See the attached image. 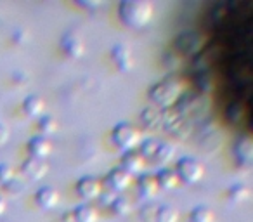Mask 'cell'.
Returning a JSON list of instances; mask_svg holds the SVG:
<instances>
[{"label":"cell","mask_w":253,"mask_h":222,"mask_svg":"<svg viewBox=\"0 0 253 222\" xmlns=\"http://www.w3.org/2000/svg\"><path fill=\"white\" fill-rule=\"evenodd\" d=\"M173 156V146L167 144V142H158V148L155 153V160L160 163H167L169 160H172Z\"/></svg>","instance_id":"cell-21"},{"label":"cell","mask_w":253,"mask_h":222,"mask_svg":"<svg viewBox=\"0 0 253 222\" xmlns=\"http://www.w3.org/2000/svg\"><path fill=\"white\" fill-rule=\"evenodd\" d=\"M175 174H177V179H182L191 184L201 179V176H203V167L194 158H182L177 163Z\"/></svg>","instance_id":"cell-4"},{"label":"cell","mask_w":253,"mask_h":222,"mask_svg":"<svg viewBox=\"0 0 253 222\" xmlns=\"http://www.w3.org/2000/svg\"><path fill=\"white\" fill-rule=\"evenodd\" d=\"M12 176H14V172H12V169L9 165H0V182L5 184L9 182V180L12 179Z\"/></svg>","instance_id":"cell-28"},{"label":"cell","mask_w":253,"mask_h":222,"mask_svg":"<svg viewBox=\"0 0 253 222\" xmlns=\"http://www.w3.org/2000/svg\"><path fill=\"white\" fill-rule=\"evenodd\" d=\"M75 221L77 222H95L97 221V212L95 208L88 207V205H82L75 210Z\"/></svg>","instance_id":"cell-17"},{"label":"cell","mask_w":253,"mask_h":222,"mask_svg":"<svg viewBox=\"0 0 253 222\" xmlns=\"http://www.w3.org/2000/svg\"><path fill=\"white\" fill-rule=\"evenodd\" d=\"M141 120L148 129H156L162 125V113L156 108H146L141 113Z\"/></svg>","instance_id":"cell-14"},{"label":"cell","mask_w":253,"mask_h":222,"mask_svg":"<svg viewBox=\"0 0 253 222\" xmlns=\"http://www.w3.org/2000/svg\"><path fill=\"white\" fill-rule=\"evenodd\" d=\"M180 95V84L177 78H165V80L155 84L149 89V97L155 104L162 106V108H169L170 104L179 99Z\"/></svg>","instance_id":"cell-2"},{"label":"cell","mask_w":253,"mask_h":222,"mask_svg":"<svg viewBox=\"0 0 253 222\" xmlns=\"http://www.w3.org/2000/svg\"><path fill=\"white\" fill-rule=\"evenodd\" d=\"M111 208L115 214H126L128 212V201L125 200V198H115L111 203Z\"/></svg>","instance_id":"cell-26"},{"label":"cell","mask_w":253,"mask_h":222,"mask_svg":"<svg viewBox=\"0 0 253 222\" xmlns=\"http://www.w3.org/2000/svg\"><path fill=\"white\" fill-rule=\"evenodd\" d=\"M156 207H153V205H146L144 208L141 210V217L144 219L146 222H153L156 219Z\"/></svg>","instance_id":"cell-27"},{"label":"cell","mask_w":253,"mask_h":222,"mask_svg":"<svg viewBox=\"0 0 253 222\" xmlns=\"http://www.w3.org/2000/svg\"><path fill=\"white\" fill-rule=\"evenodd\" d=\"M177 174L175 170H170V169H163L160 170L158 177H156V182L160 184V186L163 187H173L177 184Z\"/></svg>","instance_id":"cell-20"},{"label":"cell","mask_w":253,"mask_h":222,"mask_svg":"<svg viewBox=\"0 0 253 222\" xmlns=\"http://www.w3.org/2000/svg\"><path fill=\"white\" fill-rule=\"evenodd\" d=\"M7 137H9L7 127H4V125H0V146H2L5 141H7Z\"/></svg>","instance_id":"cell-29"},{"label":"cell","mask_w":253,"mask_h":222,"mask_svg":"<svg viewBox=\"0 0 253 222\" xmlns=\"http://www.w3.org/2000/svg\"><path fill=\"white\" fill-rule=\"evenodd\" d=\"M99 191H101V184L95 177H84L77 184V193L82 198H95Z\"/></svg>","instance_id":"cell-7"},{"label":"cell","mask_w":253,"mask_h":222,"mask_svg":"<svg viewBox=\"0 0 253 222\" xmlns=\"http://www.w3.org/2000/svg\"><path fill=\"white\" fill-rule=\"evenodd\" d=\"M177 212L175 208L172 207H162L158 208V212H156V222H177Z\"/></svg>","instance_id":"cell-22"},{"label":"cell","mask_w":253,"mask_h":222,"mask_svg":"<svg viewBox=\"0 0 253 222\" xmlns=\"http://www.w3.org/2000/svg\"><path fill=\"white\" fill-rule=\"evenodd\" d=\"M37 203L42 208H54L59 203V193L56 191V187L45 186L42 189H39L37 193Z\"/></svg>","instance_id":"cell-8"},{"label":"cell","mask_w":253,"mask_h":222,"mask_svg":"<svg viewBox=\"0 0 253 222\" xmlns=\"http://www.w3.org/2000/svg\"><path fill=\"white\" fill-rule=\"evenodd\" d=\"M106 184H108L111 189L122 191L130 184V174L126 172L125 169H122V167H120V169H113L111 172L106 176Z\"/></svg>","instance_id":"cell-6"},{"label":"cell","mask_w":253,"mask_h":222,"mask_svg":"<svg viewBox=\"0 0 253 222\" xmlns=\"http://www.w3.org/2000/svg\"><path fill=\"white\" fill-rule=\"evenodd\" d=\"M156 148H158V142H156L155 139H148V141H144L141 146V156L142 158H155Z\"/></svg>","instance_id":"cell-24"},{"label":"cell","mask_w":253,"mask_h":222,"mask_svg":"<svg viewBox=\"0 0 253 222\" xmlns=\"http://www.w3.org/2000/svg\"><path fill=\"white\" fill-rule=\"evenodd\" d=\"M201 45V40L198 37V33L194 32H184L180 33L175 39V49L179 50V54H186V56H191V54H196L198 49Z\"/></svg>","instance_id":"cell-5"},{"label":"cell","mask_w":253,"mask_h":222,"mask_svg":"<svg viewBox=\"0 0 253 222\" xmlns=\"http://www.w3.org/2000/svg\"><path fill=\"white\" fill-rule=\"evenodd\" d=\"M113 61L120 70H128L132 66V56H130V49H126L125 45H116L113 49Z\"/></svg>","instance_id":"cell-13"},{"label":"cell","mask_w":253,"mask_h":222,"mask_svg":"<svg viewBox=\"0 0 253 222\" xmlns=\"http://www.w3.org/2000/svg\"><path fill=\"white\" fill-rule=\"evenodd\" d=\"M56 127H57V124H56V118L54 117H43L42 120H40V124H39V129L42 132H45V134H50V132H54L56 131Z\"/></svg>","instance_id":"cell-25"},{"label":"cell","mask_w":253,"mask_h":222,"mask_svg":"<svg viewBox=\"0 0 253 222\" xmlns=\"http://www.w3.org/2000/svg\"><path fill=\"white\" fill-rule=\"evenodd\" d=\"M43 101L42 97H39V95H30V97L25 99V102H23V109H25L28 115H39L42 113V109H43Z\"/></svg>","instance_id":"cell-16"},{"label":"cell","mask_w":253,"mask_h":222,"mask_svg":"<svg viewBox=\"0 0 253 222\" xmlns=\"http://www.w3.org/2000/svg\"><path fill=\"white\" fill-rule=\"evenodd\" d=\"M139 186V191H141L144 196H153V194L156 193V189H158V182H156V177L149 176V174H144V176H141V179H139L137 182Z\"/></svg>","instance_id":"cell-15"},{"label":"cell","mask_w":253,"mask_h":222,"mask_svg":"<svg viewBox=\"0 0 253 222\" xmlns=\"http://www.w3.org/2000/svg\"><path fill=\"white\" fill-rule=\"evenodd\" d=\"M61 47H63V50L68 56H73V57L80 56L84 52V44H82V40L75 33H66L63 37V40H61Z\"/></svg>","instance_id":"cell-10"},{"label":"cell","mask_w":253,"mask_h":222,"mask_svg":"<svg viewBox=\"0 0 253 222\" xmlns=\"http://www.w3.org/2000/svg\"><path fill=\"white\" fill-rule=\"evenodd\" d=\"M137 139H139L137 129L132 127L130 124H120L113 131V141L116 142V146L126 149V151L134 144H137Z\"/></svg>","instance_id":"cell-3"},{"label":"cell","mask_w":253,"mask_h":222,"mask_svg":"<svg viewBox=\"0 0 253 222\" xmlns=\"http://www.w3.org/2000/svg\"><path fill=\"white\" fill-rule=\"evenodd\" d=\"M189 219H191V222H211L213 221V214H211V210L208 207L200 205V207L193 208Z\"/></svg>","instance_id":"cell-19"},{"label":"cell","mask_w":253,"mask_h":222,"mask_svg":"<svg viewBox=\"0 0 253 222\" xmlns=\"http://www.w3.org/2000/svg\"><path fill=\"white\" fill-rule=\"evenodd\" d=\"M122 165L126 172H139L144 167V158L141 156V153L137 151H126L122 158Z\"/></svg>","instance_id":"cell-12"},{"label":"cell","mask_w":253,"mask_h":222,"mask_svg":"<svg viewBox=\"0 0 253 222\" xmlns=\"http://www.w3.org/2000/svg\"><path fill=\"white\" fill-rule=\"evenodd\" d=\"M4 208H5V201L2 200V198H0V214H2V212H4Z\"/></svg>","instance_id":"cell-30"},{"label":"cell","mask_w":253,"mask_h":222,"mask_svg":"<svg viewBox=\"0 0 253 222\" xmlns=\"http://www.w3.org/2000/svg\"><path fill=\"white\" fill-rule=\"evenodd\" d=\"M120 19L130 28H144L153 16V7L149 2H122L118 9Z\"/></svg>","instance_id":"cell-1"},{"label":"cell","mask_w":253,"mask_h":222,"mask_svg":"<svg viewBox=\"0 0 253 222\" xmlns=\"http://www.w3.org/2000/svg\"><path fill=\"white\" fill-rule=\"evenodd\" d=\"M236 156L239 158V162L243 163H250V160H252V141L250 139H243V141H239L238 144H236Z\"/></svg>","instance_id":"cell-18"},{"label":"cell","mask_w":253,"mask_h":222,"mask_svg":"<svg viewBox=\"0 0 253 222\" xmlns=\"http://www.w3.org/2000/svg\"><path fill=\"white\" fill-rule=\"evenodd\" d=\"M23 172L26 174L28 177H32V179H40V177L45 176L47 172V165L42 162V160L39 158H28L23 162Z\"/></svg>","instance_id":"cell-9"},{"label":"cell","mask_w":253,"mask_h":222,"mask_svg":"<svg viewBox=\"0 0 253 222\" xmlns=\"http://www.w3.org/2000/svg\"><path fill=\"white\" fill-rule=\"evenodd\" d=\"M248 187L245 186V184H236V186H232L231 189L227 191V198L232 201H241L245 200L246 196H248Z\"/></svg>","instance_id":"cell-23"},{"label":"cell","mask_w":253,"mask_h":222,"mask_svg":"<svg viewBox=\"0 0 253 222\" xmlns=\"http://www.w3.org/2000/svg\"><path fill=\"white\" fill-rule=\"evenodd\" d=\"M28 149H30V153H32L33 158L42 160L43 156H47L50 153V144L45 137H39V135H37V137L30 139Z\"/></svg>","instance_id":"cell-11"}]
</instances>
